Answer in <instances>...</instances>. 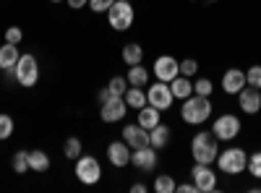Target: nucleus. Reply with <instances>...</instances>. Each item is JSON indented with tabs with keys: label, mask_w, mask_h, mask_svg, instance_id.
I'll return each mask as SVG.
<instances>
[{
	"label": "nucleus",
	"mask_w": 261,
	"mask_h": 193,
	"mask_svg": "<svg viewBox=\"0 0 261 193\" xmlns=\"http://www.w3.org/2000/svg\"><path fill=\"white\" fill-rule=\"evenodd\" d=\"M209 115H212V102H209V97L191 94L188 99H183L180 118H183L188 125H201V123L209 120Z\"/></svg>",
	"instance_id": "nucleus-1"
},
{
	"label": "nucleus",
	"mask_w": 261,
	"mask_h": 193,
	"mask_svg": "<svg viewBox=\"0 0 261 193\" xmlns=\"http://www.w3.org/2000/svg\"><path fill=\"white\" fill-rule=\"evenodd\" d=\"M191 152H193V159L199 164H212L220 154V149H217V136L212 131H201L196 133L193 141H191Z\"/></svg>",
	"instance_id": "nucleus-2"
},
{
	"label": "nucleus",
	"mask_w": 261,
	"mask_h": 193,
	"mask_svg": "<svg viewBox=\"0 0 261 193\" xmlns=\"http://www.w3.org/2000/svg\"><path fill=\"white\" fill-rule=\"evenodd\" d=\"M13 78L21 84L24 89H32L34 84L39 81V66L34 55H21L18 63L13 66Z\"/></svg>",
	"instance_id": "nucleus-3"
},
{
	"label": "nucleus",
	"mask_w": 261,
	"mask_h": 193,
	"mask_svg": "<svg viewBox=\"0 0 261 193\" xmlns=\"http://www.w3.org/2000/svg\"><path fill=\"white\" fill-rule=\"evenodd\" d=\"M246 164H248V154L243 152V149H238V146L217 154V167H220L222 173H227V175H238V173H243Z\"/></svg>",
	"instance_id": "nucleus-4"
},
{
	"label": "nucleus",
	"mask_w": 261,
	"mask_h": 193,
	"mask_svg": "<svg viewBox=\"0 0 261 193\" xmlns=\"http://www.w3.org/2000/svg\"><path fill=\"white\" fill-rule=\"evenodd\" d=\"M134 8H130L128 0H115V3L110 6V11H107V21H110V26L115 32H125L130 29V24H134Z\"/></svg>",
	"instance_id": "nucleus-5"
},
{
	"label": "nucleus",
	"mask_w": 261,
	"mask_h": 193,
	"mask_svg": "<svg viewBox=\"0 0 261 193\" xmlns=\"http://www.w3.org/2000/svg\"><path fill=\"white\" fill-rule=\"evenodd\" d=\"M76 178H79L84 185H94V183H99V178H102V167H99V162H97L94 157H89V154H81V157L76 159Z\"/></svg>",
	"instance_id": "nucleus-6"
},
{
	"label": "nucleus",
	"mask_w": 261,
	"mask_h": 193,
	"mask_svg": "<svg viewBox=\"0 0 261 193\" xmlns=\"http://www.w3.org/2000/svg\"><path fill=\"white\" fill-rule=\"evenodd\" d=\"M212 133L217 136V141H232L238 133H241V120H238L235 115L225 113L214 120V128H212Z\"/></svg>",
	"instance_id": "nucleus-7"
},
{
	"label": "nucleus",
	"mask_w": 261,
	"mask_h": 193,
	"mask_svg": "<svg viewBox=\"0 0 261 193\" xmlns=\"http://www.w3.org/2000/svg\"><path fill=\"white\" fill-rule=\"evenodd\" d=\"M172 89H170V84L165 81H157V84H151V89L146 92V102L151 107H157V110H170L172 107Z\"/></svg>",
	"instance_id": "nucleus-8"
},
{
	"label": "nucleus",
	"mask_w": 261,
	"mask_h": 193,
	"mask_svg": "<svg viewBox=\"0 0 261 193\" xmlns=\"http://www.w3.org/2000/svg\"><path fill=\"white\" fill-rule=\"evenodd\" d=\"M191 175H193V185H196L199 193H212L217 188V175H214V170L209 164H199V162H196Z\"/></svg>",
	"instance_id": "nucleus-9"
},
{
	"label": "nucleus",
	"mask_w": 261,
	"mask_h": 193,
	"mask_svg": "<svg viewBox=\"0 0 261 193\" xmlns=\"http://www.w3.org/2000/svg\"><path fill=\"white\" fill-rule=\"evenodd\" d=\"M154 76H157V81L170 84L175 76H180V63L172 58V55H160L154 60Z\"/></svg>",
	"instance_id": "nucleus-10"
},
{
	"label": "nucleus",
	"mask_w": 261,
	"mask_h": 193,
	"mask_svg": "<svg viewBox=\"0 0 261 193\" xmlns=\"http://www.w3.org/2000/svg\"><path fill=\"white\" fill-rule=\"evenodd\" d=\"M125 113H128L125 99H123V97H110L107 102H102L99 118H102V123H118V120L125 118Z\"/></svg>",
	"instance_id": "nucleus-11"
},
{
	"label": "nucleus",
	"mask_w": 261,
	"mask_h": 193,
	"mask_svg": "<svg viewBox=\"0 0 261 193\" xmlns=\"http://www.w3.org/2000/svg\"><path fill=\"white\" fill-rule=\"evenodd\" d=\"M238 104L246 115H256L261 110V89H253V87H243L238 92Z\"/></svg>",
	"instance_id": "nucleus-12"
},
{
	"label": "nucleus",
	"mask_w": 261,
	"mask_h": 193,
	"mask_svg": "<svg viewBox=\"0 0 261 193\" xmlns=\"http://www.w3.org/2000/svg\"><path fill=\"white\" fill-rule=\"evenodd\" d=\"M130 149L125 141H110V146H107V159H110L113 167H128L130 164Z\"/></svg>",
	"instance_id": "nucleus-13"
},
{
	"label": "nucleus",
	"mask_w": 261,
	"mask_h": 193,
	"mask_svg": "<svg viewBox=\"0 0 261 193\" xmlns=\"http://www.w3.org/2000/svg\"><path fill=\"white\" fill-rule=\"evenodd\" d=\"M157 149L154 146H141V149H134V152H130V164L134 167H139V170H154V164H157Z\"/></svg>",
	"instance_id": "nucleus-14"
},
{
	"label": "nucleus",
	"mask_w": 261,
	"mask_h": 193,
	"mask_svg": "<svg viewBox=\"0 0 261 193\" xmlns=\"http://www.w3.org/2000/svg\"><path fill=\"white\" fill-rule=\"evenodd\" d=\"M123 141H125L130 149L149 146V131H146V128H141L139 123H136V125H125V128H123Z\"/></svg>",
	"instance_id": "nucleus-15"
},
{
	"label": "nucleus",
	"mask_w": 261,
	"mask_h": 193,
	"mask_svg": "<svg viewBox=\"0 0 261 193\" xmlns=\"http://www.w3.org/2000/svg\"><path fill=\"white\" fill-rule=\"evenodd\" d=\"M243 87H246V71H241V68L225 71V76H222V92L225 94H238Z\"/></svg>",
	"instance_id": "nucleus-16"
},
{
	"label": "nucleus",
	"mask_w": 261,
	"mask_h": 193,
	"mask_svg": "<svg viewBox=\"0 0 261 193\" xmlns=\"http://www.w3.org/2000/svg\"><path fill=\"white\" fill-rule=\"evenodd\" d=\"M162 123V110H157V107H151V104H144L141 110H139V125L146 128V131H151L154 125Z\"/></svg>",
	"instance_id": "nucleus-17"
},
{
	"label": "nucleus",
	"mask_w": 261,
	"mask_h": 193,
	"mask_svg": "<svg viewBox=\"0 0 261 193\" xmlns=\"http://www.w3.org/2000/svg\"><path fill=\"white\" fill-rule=\"evenodd\" d=\"M21 52H18V45H11L6 42L3 47H0V71H13V66L18 63Z\"/></svg>",
	"instance_id": "nucleus-18"
},
{
	"label": "nucleus",
	"mask_w": 261,
	"mask_h": 193,
	"mask_svg": "<svg viewBox=\"0 0 261 193\" xmlns=\"http://www.w3.org/2000/svg\"><path fill=\"white\" fill-rule=\"evenodd\" d=\"M170 89H172V97H175V99H188L193 94V84L186 76H175L170 81Z\"/></svg>",
	"instance_id": "nucleus-19"
},
{
	"label": "nucleus",
	"mask_w": 261,
	"mask_h": 193,
	"mask_svg": "<svg viewBox=\"0 0 261 193\" xmlns=\"http://www.w3.org/2000/svg\"><path fill=\"white\" fill-rule=\"evenodd\" d=\"M170 136H172V131H170L167 125L160 123V125H154V128L149 131V144L154 146V149H165V146L170 144Z\"/></svg>",
	"instance_id": "nucleus-20"
},
{
	"label": "nucleus",
	"mask_w": 261,
	"mask_h": 193,
	"mask_svg": "<svg viewBox=\"0 0 261 193\" xmlns=\"http://www.w3.org/2000/svg\"><path fill=\"white\" fill-rule=\"evenodd\" d=\"M123 99H125L128 107H134V110H141L144 104H149V102H146V92H144V87H128L125 94H123Z\"/></svg>",
	"instance_id": "nucleus-21"
},
{
	"label": "nucleus",
	"mask_w": 261,
	"mask_h": 193,
	"mask_svg": "<svg viewBox=\"0 0 261 193\" xmlns=\"http://www.w3.org/2000/svg\"><path fill=\"white\" fill-rule=\"evenodd\" d=\"M128 87H146V81H149V71L141 66V63H136V66H130L128 71Z\"/></svg>",
	"instance_id": "nucleus-22"
},
{
	"label": "nucleus",
	"mask_w": 261,
	"mask_h": 193,
	"mask_svg": "<svg viewBox=\"0 0 261 193\" xmlns=\"http://www.w3.org/2000/svg\"><path fill=\"white\" fill-rule=\"evenodd\" d=\"M29 170H34V173H47L50 170V157L45 152H39V149L29 152Z\"/></svg>",
	"instance_id": "nucleus-23"
},
{
	"label": "nucleus",
	"mask_w": 261,
	"mask_h": 193,
	"mask_svg": "<svg viewBox=\"0 0 261 193\" xmlns=\"http://www.w3.org/2000/svg\"><path fill=\"white\" fill-rule=\"evenodd\" d=\"M141 58H144V50H141V45H136V42H130V45L123 47V63L128 68L136 66V63H141Z\"/></svg>",
	"instance_id": "nucleus-24"
},
{
	"label": "nucleus",
	"mask_w": 261,
	"mask_h": 193,
	"mask_svg": "<svg viewBox=\"0 0 261 193\" xmlns=\"http://www.w3.org/2000/svg\"><path fill=\"white\" fill-rule=\"evenodd\" d=\"M11 167H13V173L27 175V170H29V152H16L13 159H11Z\"/></svg>",
	"instance_id": "nucleus-25"
},
{
	"label": "nucleus",
	"mask_w": 261,
	"mask_h": 193,
	"mask_svg": "<svg viewBox=\"0 0 261 193\" xmlns=\"http://www.w3.org/2000/svg\"><path fill=\"white\" fill-rule=\"evenodd\" d=\"M63 154L68 157V159H79V157H81V141H79L76 136L65 139V144H63Z\"/></svg>",
	"instance_id": "nucleus-26"
},
{
	"label": "nucleus",
	"mask_w": 261,
	"mask_h": 193,
	"mask_svg": "<svg viewBox=\"0 0 261 193\" xmlns=\"http://www.w3.org/2000/svg\"><path fill=\"white\" fill-rule=\"evenodd\" d=\"M178 188V183L172 180V175H160L157 180H154V190L157 193H172Z\"/></svg>",
	"instance_id": "nucleus-27"
},
{
	"label": "nucleus",
	"mask_w": 261,
	"mask_h": 193,
	"mask_svg": "<svg viewBox=\"0 0 261 193\" xmlns=\"http://www.w3.org/2000/svg\"><path fill=\"white\" fill-rule=\"evenodd\" d=\"M13 136V118L0 113V141H8Z\"/></svg>",
	"instance_id": "nucleus-28"
},
{
	"label": "nucleus",
	"mask_w": 261,
	"mask_h": 193,
	"mask_svg": "<svg viewBox=\"0 0 261 193\" xmlns=\"http://www.w3.org/2000/svg\"><path fill=\"white\" fill-rule=\"evenodd\" d=\"M107 89H110L115 97H123L125 89H128V78H123V76H113L110 84H107Z\"/></svg>",
	"instance_id": "nucleus-29"
},
{
	"label": "nucleus",
	"mask_w": 261,
	"mask_h": 193,
	"mask_svg": "<svg viewBox=\"0 0 261 193\" xmlns=\"http://www.w3.org/2000/svg\"><path fill=\"white\" fill-rule=\"evenodd\" d=\"M246 87L261 89V66H251V68L246 71Z\"/></svg>",
	"instance_id": "nucleus-30"
},
{
	"label": "nucleus",
	"mask_w": 261,
	"mask_h": 193,
	"mask_svg": "<svg viewBox=\"0 0 261 193\" xmlns=\"http://www.w3.org/2000/svg\"><path fill=\"white\" fill-rule=\"evenodd\" d=\"M246 170H248V173H251L256 180H261V152H256V154H251V157H248Z\"/></svg>",
	"instance_id": "nucleus-31"
},
{
	"label": "nucleus",
	"mask_w": 261,
	"mask_h": 193,
	"mask_svg": "<svg viewBox=\"0 0 261 193\" xmlns=\"http://www.w3.org/2000/svg\"><path fill=\"white\" fill-rule=\"evenodd\" d=\"M212 92H214V84L209 78H199L193 84V94H199V97H209Z\"/></svg>",
	"instance_id": "nucleus-32"
},
{
	"label": "nucleus",
	"mask_w": 261,
	"mask_h": 193,
	"mask_svg": "<svg viewBox=\"0 0 261 193\" xmlns=\"http://www.w3.org/2000/svg\"><path fill=\"white\" fill-rule=\"evenodd\" d=\"M196 71H199V63H196L193 58H188V60L180 63V76L191 78V76H196Z\"/></svg>",
	"instance_id": "nucleus-33"
},
{
	"label": "nucleus",
	"mask_w": 261,
	"mask_h": 193,
	"mask_svg": "<svg viewBox=\"0 0 261 193\" xmlns=\"http://www.w3.org/2000/svg\"><path fill=\"white\" fill-rule=\"evenodd\" d=\"M113 3H115V0H89V8H92L94 13H107Z\"/></svg>",
	"instance_id": "nucleus-34"
},
{
	"label": "nucleus",
	"mask_w": 261,
	"mask_h": 193,
	"mask_svg": "<svg viewBox=\"0 0 261 193\" xmlns=\"http://www.w3.org/2000/svg\"><path fill=\"white\" fill-rule=\"evenodd\" d=\"M21 39H24V32H21L18 26H8V29H6V42H11V45H18Z\"/></svg>",
	"instance_id": "nucleus-35"
},
{
	"label": "nucleus",
	"mask_w": 261,
	"mask_h": 193,
	"mask_svg": "<svg viewBox=\"0 0 261 193\" xmlns=\"http://www.w3.org/2000/svg\"><path fill=\"white\" fill-rule=\"evenodd\" d=\"M175 190H180V193H193V190H196V185H193V183H183V185H178Z\"/></svg>",
	"instance_id": "nucleus-36"
},
{
	"label": "nucleus",
	"mask_w": 261,
	"mask_h": 193,
	"mask_svg": "<svg viewBox=\"0 0 261 193\" xmlns=\"http://www.w3.org/2000/svg\"><path fill=\"white\" fill-rule=\"evenodd\" d=\"M86 3H89V0H68V6H71L73 11H79V8H84Z\"/></svg>",
	"instance_id": "nucleus-37"
},
{
	"label": "nucleus",
	"mask_w": 261,
	"mask_h": 193,
	"mask_svg": "<svg viewBox=\"0 0 261 193\" xmlns=\"http://www.w3.org/2000/svg\"><path fill=\"white\" fill-rule=\"evenodd\" d=\"M110 97H115V94H113L110 89H107V87H105V89L99 92V102H107V99H110Z\"/></svg>",
	"instance_id": "nucleus-38"
},
{
	"label": "nucleus",
	"mask_w": 261,
	"mask_h": 193,
	"mask_svg": "<svg viewBox=\"0 0 261 193\" xmlns=\"http://www.w3.org/2000/svg\"><path fill=\"white\" fill-rule=\"evenodd\" d=\"M130 190H134V193H146L149 188H146L144 183H134V185H130Z\"/></svg>",
	"instance_id": "nucleus-39"
},
{
	"label": "nucleus",
	"mask_w": 261,
	"mask_h": 193,
	"mask_svg": "<svg viewBox=\"0 0 261 193\" xmlns=\"http://www.w3.org/2000/svg\"><path fill=\"white\" fill-rule=\"evenodd\" d=\"M50 3H63V0H50Z\"/></svg>",
	"instance_id": "nucleus-40"
},
{
	"label": "nucleus",
	"mask_w": 261,
	"mask_h": 193,
	"mask_svg": "<svg viewBox=\"0 0 261 193\" xmlns=\"http://www.w3.org/2000/svg\"><path fill=\"white\" fill-rule=\"evenodd\" d=\"M128 3H130V0H128Z\"/></svg>",
	"instance_id": "nucleus-41"
}]
</instances>
